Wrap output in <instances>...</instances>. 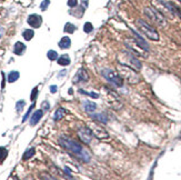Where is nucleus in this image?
<instances>
[{
    "label": "nucleus",
    "mask_w": 181,
    "mask_h": 180,
    "mask_svg": "<svg viewBox=\"0 0 181 180\" xmlns=\"http://www.w3.org/2000/svg\"><path fill=\"white\" fill-rule=\"evenodd\" d=\"M124 55H126L127 58L129 59V64H130L131 67H133L134 69H137V70L141 69V66H142V64H141L139 59H137V57H134L133 55L130 53H124Z\"/></svg>",
    "instance_id": "f8f14e48"
},
{
    "label": "nucleus",
    "mask_w": 181,
    "mask_h": 180,
    "mask_svg": "<svg viewBox=\"0 0 181 180\" xmlns=\"http://www.w3.org/2000/svg\"><path fill=\"white\" fill-rule=\"evenodd\" d=\"M162 5H164L168 10H169L171 13H173V15H177V16H179L181 18V10L178 8V7L173 5V4H171V2H167V1H164V0H159Z\"/></svg>",
    "instance_id": "ddd939ff"
},
{
    "label": "nucleus",
    "mask_w": 181,
    "mask_h": 180,
    "mask_svg": "<svg viewBox=\"0 0 181 180\" xmlns=\"http://www.w3.org/2000/svg\"><path fill=\"white\" fill-rule=\"evenodd\" d=\"M47 57L49 60L55 61V60L58 59V53H57V51H55V50H49L47 53Z\"/></svg>",
    "instance_id": "a878e982"
},
{
    "label": "nucleus",
    "mask_w": 181,
    "mask_h": 180,
    "mask_svg": "<svg viewBox=\"0 0 181 180\" xmlns=\"http://www.w3.org/2000/svg\"><path fill=\"white\" fill-rule=\"evenodd\" d=\"M59 145L67 151H69L70 153H72L73 156H76L78 159L82 160L83 162H89L91 159V156L86 148H83L80 144H78L77 141L70 139L68 137H60Z\"/></svg>",
    "instance_id": "f257e3e1"
},
{
    "label": "nucleus",
    "mask_w": 181,
    "mask_h": 180,
    "mask_svg": "<svg viewBox=\"0 0 181 180\" xmlns=\"http://www.w3.org/2000/svg\"><path fill=\"white\" fill-rule=\"evenodd\" d=\"M88 2H89V0H81L82 7H83V8H87V7H88Z\"/></svg>",
    "instance_id": "f704fd0d"
},
{
    "label": "nucleus",
    "mask_w": 181,
    "mask_h": 180,
    "mask_svg": "<svg viewBox=\"0 0 181 180\" xmlns=\"http://www.w3.org/2000/svg\"><path fill=\"white\" fill-rule=\"evenodd\" d=\"M24 51H26V46H24V43L22 42H20V41H18L15 43V46H13V53H16L18 56H21V55H24Z\"/></svg>",
    "instance_id": "4468645a"
},
{
    "label": "nucleus",
    "mask_w": 181,
    "mask_h": 180,
    "mask_svg": "<svg viewBox=\"0 0 181 180\" xmlns=\"http://www.w3.org/2000/svg\"><path fill=\"white\" fill-rule=\"evenodd\" d=\"M1 36H2V32H0V38H1Z\"/></svg>",
    "instance_id": "e433bc0d"
},
{
    "label": "nucleus",
    "mask_w": 181,
    "mask_h": 180,
    "mask_svg": "<svg viewBox=\"0 0 181 180\" xmlns=\"http://www.w3.org/2000/svg\"><path fill=\"white\" fill-rule=\"evenodd\" d=\"M92 119H94L96 121L101 122V123H107L108 122V116L106 115L105 112H100V113H94L91 115Z\"/></svg>",
    "instance_id": "dca6fc26"
},
{
    "label": "nucleus",
    "mask_w": 181,
    "mask_h": 180,
    "mask_svg": "<svg viewBox=\"0 0 181 180\" xmlns=\"http://www.w3.org/2000/svg\"><path fill=\"white\" fill-rule=\"evenodd\" d=\"M37 96H38V88L36 87V88H34V90L31 91V96H30V99H31L32 101H35L36 98H37Z\"/></svg>",
    "instance_id": "7c9ffc66"
},
{
    "label": "nucleus",
    "mask_w": 181,
    "mask_h": 180,
    "mask_svg": "<svg viewBox=\"0 0 181 180\" xmlns=\"http://www.w3.org/2000/svg\"><path fill=\"white\" fill-rule=\"evenodd\" d=\"M83 109L87 112H89V113H91V112H94L97 109V105L94 102H92V101L86 100V101H83Z\"/></svg>",
    "instance_id": "f3484780"
},
{
    "label": "nucleus",
    "mask_w": 181,
    "mask_h": 180,
    "mask_svg": "<svg viewBox=\"0 0 181 180\" xmlns=\"http://www.w3.org/2000/svg\"><path fill=\"white\" fill-rule=\"evenodd\" d=\"M145 13H146V16L151 21L158 25V26H160V27H164L166 25H167V20L164 19V17L160 13V12L156 10L154 8H151V7H146L145 8Z\"/></svg>",
    "instance_id": "39448f33"
},
{
    "label": "nucleus",
    "mask_w": 181,
    "mask_h": 180,
    "mask_svg": "<svg viewBox=\"0 0 181 180\" xmlns=\"http://www.w3.org/2000/svg\"><path fill=\"white\" fill-rule=\"evenodd\" d=\"M79 92L80 93H83V95H86V96H89V97H91V98H99V93H96V92H87V91H85V90H82V89H79Z\"/></svg>",
    "instance_id": "bb28decb"
},
{
    "label": "nucleus",
    "mask_w": 181,
    "mask_h": 180,
    "mask_svg": "<svg viewBox=\"0 0 181 180\" xmlns=\"http://www.w3.org/2000/svg\"><path fill=\"white\" fill-rule=\"evenodd\" d=\"M102 76L108 82L112 83L115 87H122L123 85V79L121 78V76L117 74L116 71L109 69V68H106V69L102 70Z\"/></svg>",
    "instance_id": "20e7f679"
},
{
    "label": "nucleus",
    "mask_w": 181,
    "mask_h": 180,
    "mask_svg": "<svg viewBox=\"0 0 181 180\" xmlns=\"http://www.w3.org/2000/svg\"><path fill=\"white\" fill-rule=\"evenodd\" d=\"M118 71H119V75L121 76V78L124 79V80H127L131 85H136V83H138V82L140 81L139 75L134 71L133 68H131L128 64H119Z\"/></svg>",
    "instance_id": "f03ea898"
},
{
    "label": "nucleus",
    "mask_w": 181,
    "mask_h": 180,
    "mask_svg": "<svg viewBox=\"0 0 181 180\" xmlns=\"http://www.w3.org/2000/svg\"><path fill=\"white\" fill-rule=\"evenodd\" d=\"M50 91L52 93H55L56 91H57V86H55V85H52V86H50Z\"/></svg>",
    "instance_id": "c9c22d12"
},
{
    "label": "nucleus",
    "mask_w": 181,
    "mask_h": 180,
    "mask_svg": "<svg viewBox=\"0 0 181 180\" xmlns=\"http://www.w3.org/2000/svg\"><path fill=\"white\" fill-rule=\"evenodd\" d=\"M178 1H179V2H181V0H178Z\"/></svg>",
    "instance_id": "4c0bfd02"
},
{
    "label": "nucleus",
    "mask_w": 181,
    "mask_h": 180,
    "mask_svg": "<svg viewBox=\"0 0 181 180\" xmlns=\"http://www.w3.org/2000/svg\"><path fill=\"white\" fill-rule=\"evenodd\" d=\"M77 134L79 136V138L81 139L82 142H85V144H90L91 142V139H92V137H94V134H92V131L90 130V128L88 127H82V128H79V130L77 131Z\"/></svg>",
    "instance_id": "6e6552de"
},
{
    "label": "nucleus",
    "mask_w": 181,
    "mask_h": 180,
    "mask_svg": "<svg viewBox=\"0 0 181 180\" xmlns=\"http://www.w3.org/2000/svg\"><path fill=\"white\" fill-rule=\"evenodd\" d=\"M35 152H36V150H35V148H30V149H28V150L26 151L24 153V160H28V159H30L31 157H34L35 156Z\"/></svg>",
    "instance_id": "b1692460"
},
{
    "label": "nucleus",
    "mask_w": 181,
    "mask_h": 180,
    "mask_svg": "<svg viewBox=\"0 0 181 180\" xmlns=\"http://www.w3.org/2000/svg\"><path fill=\"white\" fill-rule=\"evenodd\" d=\"M88 127L90 128V130L92 131V134L97 139L99 140H106L109 138V134L105 130V128H102L101 126H99L98 123H96L94 121L88 122Z\"/></svg>",
    "instance_id": "0eeeda50"
},
{
    "label": "nucleus",
    "mask_w": 181,
    "mask_h": 180,
    "mask_svg": "<svg viewBox=\"0 0 181 180\" xmlns=\"http://www.w3.org/2000/svg\"><path fill=\"white\" fill-rule=\"evenodd\" d=\"M66 110H64V108H58L56 112H55V116H53V119L56 120V121H59V120H61L64 116H66Z\"/></svg>",
    "instance_id": "aec40b11"
},
{
    "label": "nucleus",
    "mask_w": 181,
    "mask_h": 180,
    "mask_svg": "<svg viewBox=\"0 0 181 180\" xmlns=\"http://www.w3.org/2000/svg\"><path fill=\"white\" fill-rule=\"evenodd\" d=\"M7 156H8V150L3 147H0V163H2L6 160Z\"/></svg>",
    "instance_id": "393cba45"
},
{
    "label": "nucleus",
    "mask_w": 181,
    "mask_h": 180,
    "mask_svg": "<svg viewBox=\"0 0 181 180\" xmlns=\"http://www.w3.org/2000/svg\"><path fill=\"white\" fill-rule=\"evenodd\" d=\"M42 108H43V109H46V110H49L50 105L48 104V101H43V102H42Z\"/></svg>",
    "instance_id": "72a5a7b5"
},
{
    "label": "nucleus",
    "mask_w": 181,
    "mask_h": 180,
    "mask_svg": "<svg viewBox=\"0 0 181 180\" xmlns=\"http://www.w3.org/2000/svg\"><path fill=\"white\" fill-rule=\"evenodd\" d=\"M34 107H35V105L31 106V107H30V108H29V110L27 111V113H26V115H24V118H22V122H24V121H26V120H27V119H28V118H29L30 113H31V111H32V109H34Z\"/></svg>",
    "instance_id": "2f4dec72"
},
{
    "label": "nucleus",
    "mask_w": 181,
    "mask_h": 180,
    "mask_svg": "<svg viewBox=\"0 0 181 180\" xmlns=\"http://www.w3.org/2000/svg\"><path fill=\"white\" fill-rule=\"evenodd\" d=\"M27 22L29 23L32 28H39L41 26V23H42V18L39 15L32 13V15H30L29 17H28Z\"/></svg>",
    "instance_id": "9b49d317"
},
{
    "label": "nucleus",
    "mask_w": 181,
    "mask_h": 180,
    "mask_svg": "<svg viewBox=\"0 0 181 180\" xmlns=\"http://www.w3.org/2000/svg\"><path fill=\"white\" fill-rule=\"evenodd\" d=\"M58 46L61 48V49H68L70 48L71 46V39L69 37H62L60 41L58 42Z\"/></svg>",
    "instance_id": "a211bd4d"
},
{
    "label": "nucleus",
    "mask_w": 181,
    "mask_h": 180,
    "mask_svg": "<svg viewBox=\"0 0 181 180\" xmlns=\"http://www.w3.org/2000/svg\"><path fill=\"white\" fill-rule=\"evenodd\" d=\"M19 72L18 71H11V72H9V75H8V81L9 82H15L17 81L18 79H19Z\"/></svg>",
    "instance_id": "4be33fe9"
},
{
    "label": "nucleus",
    "mask_w": 181,
    "mask_h": 180,
    "mask_svg": "<svg viewBox=\"0 0 181 180\" xmlns=\"http://www.w3.org/2000/svg\"><path fill=\"white\" fill-rule=\"evenodd\" d=\"M42 116H43V111L41 110V109L34 112V115H32L31 119H30V125H31V126H36V125L39 122V120L42 118Z\"/></svg>",
    "instance_id": "2eb2a0df"
},
{
    "label": "nucleus",
    "mask_w": 181,
    "mask_h": 180,
    "mask_svg": "<svg viewBox=\"0 0 181 180\" xmlns=\"http://www.w3.org/2000/svg\"><path fill=\"white\" fill-rule=\"evenodd\" d=\"M92 29H94V26H92V23L91 22H86L83 25V31H85V32L89 34V32L92 31Z\"/></svg>",
    "instance_id": "cd10ccee"
},
{
    "label": "nucleus",
    "mask_w": 181,
    "mask_h": 180,
    "mask_svg": "<svg viewBox=\"0 0 181 180\" xmlns=\"http://www.w3.org/2000/svg\"><path fill=\"white\" fill-rule=\"evenodd\" d=\"M102 90L106 92V100H107L108 105L110 106V107L115 108V109H119V108L122 107V104H121L120 99L118 97V95L113 90H111V89H109V88L107 87H105Z\"/></svg>",
    "instance_id": "423d86ee"
},
{
    "label": "nucleus",
    "mask_w": 181,
    "mask_h": 180,
    "mask_svg": "<svg viewBox=\"0 0 181 180\" xmlns=\"http://www.w3.org/2000/svg\"><path fill=\"white\" fill-rule=\"evenodd\" d=\"M49 5H50V0H43L40 4V9L42 11H45V10H47V8Z\"/></svg>",
    "instance_id": "c756f323"
},
{
    "label": "nucleus",
    "mask_w": 181,
    "mask_h": 180,
    "mask_svg": "<svg viewBox=\"0 0 181 180\" xmlns=\"http://www.w3.org/2000/svg\"><path fill=\"white\" fill-rule=\"evenodd\" d=\"M57 61H58V64L60 66H68V64H70V57L68 56V55H62V56H60L59 59H57Z\"/></svg>",
    "instance_id": "6ab92c4d"
},
{
    "label": "nucleus",
    "mask_w": 181,
    "mask_h": 180,
    "mask_svg": "<svg viewBox=\"0 0 181 180\" xmlns=\"http://www.w3.org/2000/svg\"><path fill=\"white\" fill-rule=\"evenodd\" d=\"M68 6L70 8H75L78 6V0H68Z\"/></svg>",
    "instance_id": "473e14b6"
},
{
    "label": "nucleus",
    "mask_w": 181,
    "mask_h": 180,
    "mask_svg": "<svg viewBox=\"0 0 181 180\" xmlns=\"http://www.w3.org/2000/svg\"><path fill=\"white\" fill-rule=\"evenodd\" d=\"M34 36H35V32H34V30L32 29H26L24 32H22V37H24L27 41L31 40V39L34 38Z\"/></svg>",
    "instance_id": "412c9836"
},
{
    "label": "nucleus",
    "mask_w": 181,
    "mask_h": 180,
    "mask_svg": "<svg viewBox=\"0 0 181 180\" xmlns=\"http://www.w3.org/2000/svg\"><path fill=\"white\" fill-rule=\"evenodd\" d=\"M24 100H19L17 102V105H16V108H17V111L18 112H21L22 111V109H24Z\"/></svg>",
    "instance_id": "c85d7f7f"
},
{
    "label": "nucleus",
    "mask_w": 181,
    "mask_h": 180,
    "mask_svg": "<svg viewBox=\"0 0 181 180\" xmlns=\"http://www.w3.org/2000/svg\"><path fill=\"white\" fill-rule=\"evenodd\" d=\"M132 31V34L134 36V41H136V43L139 46V48H141L142 50H145V51H149V45L147 43V41L141 37L137 31H134L133 29H131Z\"/></svg>",
    "instance_id": "9d476101"
},
{
    "label": "nucleus",
    "mask_w": 181,
    "mask_h": 180,
    "mask_svg": "<svg viewBox=\"0 0 181 180\" xmlns=\"http://www.w3.org/2000/svg\"><path fill=\"white\" fill-rule=\"evenodd\" d=\"M137 26H138V28H139V30H140L141 32L143 35H146L149 39L154 41L159 40V34L157 32V30L154 29L153 27H151L148 22H146L145 20L138 19L137 20Z\"/></svg>",
    "instance_id": "7ed1b4c3"
},
{
    "label": "nucleus",
    "mask_w": 181,
    "mask_h": 180,
    "mask_svg": "<svg viewBox=\"0 0 181 180\" xmlns=\"http://www.w3.org/2000/svg\"><path fill=\"white\" fill-rule=\"evenodd\" d=\"M89 80V74L85 68H80L77 71V74L75 75V78L72 79L73 83H79V82H86Z\"/></svg>",
    "instance_id": "1a4fd4ad"
},
{
    "label": "nucleus",
    "mask_w": 181,
    "mask_h": 180,
    "mask_svg": "<svg viewBox=\"0 0 181 180\" xmlns=\"http://www.w3.org/2000/svg\"><path fill=\"white\" fill-rule=\"evenodd\" d=\"M76 29H77L76 26L72 25L71 22L66 23V26H64V32H68V34H73Z\"/></svg>",
    "instance_id": "5701e85b"
}]
</instances>
